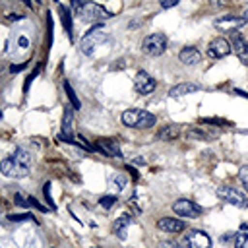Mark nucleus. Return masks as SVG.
<instances>
[{"mask_svg": "<svg viewBox=\"0 0 248 248\" xmlns=\"http://www.w3.org/2000/svg\"><path fill=\"white\" fill-rule=\"evenodd\" d=\"M35 2H37V4H41V2H43V0H35Z\"/></svg>", "mask_w": 248, "mask_h": 248, "instance_id": "obj_36", "label": "nucleus"}, {"mask_svg": "<svg viewBox=\"0 0 248 248\" xmlns=\"http://www.w3.org/2000/svg\"><path fill=\"white\" fill-rule=\"evenodd\" d=\"M114 203H116V196H103V198L99 200V205H101L103 209H110Z\"/></svg>", "mask_w": 248, "mask_h": 248, "instance_id": "obj_23", "label": "nucleus"}, {"mask_svg": "<svg viewBox=\"0 0 248 248\" xmlns=\"http://www.w3.org/2000/svg\"><path fill=\"white\" fill-rule=\"evenodd\" d=\"M130 223H132V217H130L128 213L118 215V217L112 221V232H114L118 238H124V236H126V229H128Z\"/></svg>", "mask_w": 248, "mask_h": 248, "instance_id": "obj_19", "label": "nucleus"}, {"mask_svg": "<svg viewBox=\"0 0 248 248\" xmlns=\"http://www.w3.org/2000/svg\"><path fill=\"white\" fill-rule=\"evenodd\" d=\"M186 136H188V138H192V140H207V138H209L205 132H202V130H194V128H192V130H188V132H186Z\"/></svg>", "mask_w": 248, "mask_h": 248, "instance_id": "obj_24", "label": "nucleus"}, {"mask_svg": "<svg viewBox=\"0 0 248 248\" xmlns=\"http://www.w3.org/2000/svg\"><path fill=\"white\" fill-rule=\"evenodd\" d=\"M172 211L180 217H186V219H196L202 215V205H198L196 202L188 200V198H178L174 203H172Z\"/></svg>", "mask_w": 248, "mask_h": 248, "instance_id": "obj_8", "label": "nucleus"}, {"mask_svg": "<svg viewBox=\"0 0 248 248\" xmlns=\"http://www.w3.org/2000/svg\"><path fill=\"white\" fill-rule=\"evenodd\" d=\"M91 248H101V246H91Z\"/></svg>", "mask_w": 248, "mask_h": 248, "instance_id": "obj_37", "label": "nucleus"}, {"mask_svg": "<svg viewBox=\"0 0 248 248\" xmlns=\"http://www.w3.org/2000/svg\"><path fill=\"white\" fill-rule=\"evenodd\" d=\"M141 50L147 56H161L167 50V37L165 33H151L141 41Z\"/></svg>", "mask_w": 248, "mask_h": 248, "instance_id": "obj_5", "label": "nucleus"}, {"mask_svg": "<svg viewBox=\"0 0 248 248\" xmlns=\"http://www.w3.org/2000/svg\"><path fill=\"white\" fill-rule=\"evenodd\" d=\"M134 87H136V91H138L140 95H149V93L155 91L157 81H155L147 72L140 70V72L136 74V78H134Z\"/></svg>", "mask_w": 248, "mask_h": 248, "instance_id": "obj_11", "label": "nucleus"}, {"mask_svg": "<svg viewBox=\"0 0 248 248\" xmlns=\"http://www.w3.org/2000/svg\"><path fill=\"white\" fill-rule=\"evenodd\" d=\"M23 68H27V62H23V64H17V66H16V64H14V66H10V72H12V74H16V72H21Z\"/></svg>", "mask_w": 248, "mask_h": 248, "instance_id": "obj_31", "label": "nucleus"}, {"mask_svg": "<svg viewBox=\"0 0 248 248\" xmlns=\"http://www.w3.org/2000/svg\"><path fill=\"white\" fill-rule=\"evenodd\" d=\"M178 60L186 66H196L202 62V52L196 48V46H184L180 52H178Z\"/></svg>", "mask_w": 248, "mask_h": 248, "instance_id": "obj_15", "label": "nucleus"}, {"mask_svg": "<svg viewBox=\"0 0 248 248\" xmlns=\"http://www.w3.org/2000/svg\"><path fill=\"white\" fill-rule=\"evenodd\" d=\"M248 21L242 17V16H232V14H227V16H221V17H217L215 21H213V25H215V29H219V31H225V33H234V31H238L242 25H246Z\"/></svg>", "mask_w": 248, "mask_h": 248, "instance_id": "obj_9", "label": "nucleus"}, {"mask_svg": "<svg viewBox=\"0 0 248 248\" xmlns=\"http://www.w3.org/2000/svg\"><path fill=\"white\" fill-rule=\"evenodd\" d=\"M112 182L116 184V188H120V190H122V188L126 186V176H124L122 172H116V174L112 176Z\"/></svg>", "mask_w": 248, "mask_h": 248, "instance_id": "obj_26", "label": "nucleus"}, {"mask_svg": "<svg viewBox=\"0 0 248 248\" xmlns=\"http://www.w3.org/2000/svg\"><path fill=\"white\" fill-rule=\"evenodd\" d=\"M157 229L163 231V232L174 234V232H182L186 229V223L180 221V219H174V217H161L157 221Z\"/></svg>", "mask_w": 248, "mask_h": 248, "instance_id": "obj_14", "label": "nucleus"}, {"mask_svg": "<svg viewBox=\"0 0 248 248\" xmlns=\"http://www.w3.org/2000/svg\"><path fill=\"white\" fill-rule=\"evenodd\" d=\"M120 122L128 128H140V130H145V128H151L155 126L157 118L155 114L147 112V110H141V108H128L122 112L120 116Z\"/></svg>", "mask_w": 248, "mask_h": 248, "instance_id": "obj_2", "label": "nucleus"}, {"mask_svg": "<svg viewBox=\"0 0 248 248\" xmlns=\"http://www.w3.org/2000/svg\"><path fill=\"white\" fill-rule=\"evenodd\" d=\"M81 4H83V0H72V6H74V10H76V12H78V8H79Z\"/></svg>", "mask_w": 248, "mask_h": 248, "instance_id": "obj_33", "label": "nucleus"}, {"mask_svg": "<svg viewBox=\"0 0 248 248\" xmlns=\"http://www.w3.org/2000/svg\"><path fill=\"white\" fill-rule=\"evenodd\" d=\"M58 16H60V23H62V27H64L68 39L72 41V39H74V21H72V14H70V10H68L66 6L60 4V6H58Z\"/></svg>", "mask_w": 248, "mask_h": 248, "instance_id": "obj_18", "label": "nucleus"}, {"mask_svg": "<svg viewBox=\"0 0 248 248\" xmlns=\"http://www.w3.org/2000/svg\"><path fill=\"white\" fill-rule=\"evenodd\" d=\"M238 180L242 182V186L248 190V167L244 165V167H240V170H238Z\"/></svg>", "mask_w": 248, "mask_h": 248, "instance_id": "obj_25", "label": "nucleus"}, {"mask_svg": "<svg viewBox=\"0 0 248 248\" xmlns=\"http://www.w3.org/2000/svg\"><path fill=\"white\" fill-rule=\"evenodd\" d=\"M64 91H66V97H68V101H70V105L74 107V108H81V101L78 99V95H76V91L72 89V85L68 83V81H64Z\"/></svg>", "mask_w": 248, "mask_h": 248, "instance_id": "obj_21", "label": "nucleus"}, {"mask_svg": "<svg viewBox=\"0 0 248 248\" xmlns=\"http://www.w3.org/2000/svg\"><path fill=\"white\" fill-rule=\"evenodd\" d=\"M29 165H31V155L23 147H17L12 155L0 161V172L8 178H23L29 174Z\"/></svg>", "mask_w": 248, "mask_h": 248, "instance_id": "obj_1", "label": "nucleus"}, {"mask_svg": "<svg viewBox=\"0 0 248 248\" xmlns=\"http://www.w3.org/2000/svg\"><path fill=\"white\" fill-rule=\"evenodd\" d=\"M10 217V221H25V219H35L33 215H29V213H21V215H8Z\"/></svg>", "mask_w": 248, "mask_h": 248, "instance_id": "obj_28", "label": "nucleus"}, {"mask_svg": "<svg viewBox=\"0 0 248 248\" xmlns=\"http://www.w3.org/2000/svg\"><path fill=\"white\" fill-rule=\"evenodd\" d=\"M95 149L101 151L107 157H120V145L112 138H99L95 141Z\"/></svg>", "mask_w": 248, "mask_h": 248, "instance_id": "obj_13", "label": "nucleus"}, {"mask_svg": "<svg viewBox=\"0 0 248 248\" xmlns=\"http://www.w3.org/2000/svg\"><path fill=\"white\" fill-rule=\"evenodd\" d=\"M105 41H107V31L103 29V25L95 23V25L81 37V41H79V50H81L85 56H91V54L95 52V48H97L101 43H105Z\"/></svg>", "mask_w": 248, "mask_h": 248, "instance_id": "obj_3", "label": "nucleus"}, {"mask_svg": "<svg viewBox=\"0 0 248 248\" xmlns=\"http://www.w3.org/2000/svg\"><path fill=\"white\" fill-rule=\"evenodd\" d=\"M43 192H45V198H46V202H48V207H50V209H54L56 205H54V202H52V196H50V182H46V184H45Z\"/></svg>", "mask_w": 248, "mask_h": 248, "instance_id": "obj_27", "label": "nucleus"}, {"mask_svg": "<svg viewBox=\"0 0 248 248\" xmlns=\"http://www.w3.org/2000/svg\"><path fill=\"white\" fill-rule=\"evenodd\" d=\"M231 50H232L231 41H227L225 37H217V39H213V41L207 45V56L213 58V60H219V58L229 56Z\"/></svg>", "mask_w": 248, "mask_h": 248, "instance_id": "obj_10", "label": "nucleus"}, {"mask_svg": "<svg viewBox=\"0 0 248 248\" xmlns=\"http://www.w3.org/2000/svg\"><path fill=\"white\" fill-rule=\"evenodd\" d=\"M213 2H217V0H213Z\"/></svg>", "mask_w": 248, "mask_h": 248, "instance_id": "obj_38", "label": "nucleus"}, {"mask_svg": "<svg viewBox=\"0 0 248 248\" xmlns=\"http://www.w3.org/2000/svg\"><path fill=\"white\" fill-rule=\"evenodd\" d=\"M159 248H180V244L174 242V240H165V242L159 244Z\"/></svg>", "mask_w": 248, "mask_h": 248, "instance_id": "obj_29", "label": "nucleus"}, {"mask_svg": "<svg viewBox=\"0 0 248 248\" xmlns=\"http://www.w3.org/2000/svg\"><path fill=\"white\" fill-rule=\"evenodd\" d=\"M17 43H19V46H21V48H25V46L29 45V41H27L25 37H19V41H17Z\"/></svg>", "mask_w": 248, "mask_h": 248, "instance_id": "obj_32", "label": "nucleus"}, {"mask_svg": "<svg viewBox=\"0 0 248 248\" xmlns=\"http://www.w3.org/2000/svg\"><path fill=\"white\" fill-rule=\"evenodd\" d=\"M72 126H74V107L66 105L64 110H62V134H60V140L62 138H74Z\"/></svg>", "mask_w": 248, "mask_h": 248, "instance_id": "obj_16", "label": "nucleus"}, {"mask_svg": "<svg viewBox=\"0 0 248 248\" xmlns=\"http://www.w3.org/2000/svg\"><path fill=\"white\" fill-rule=\"evenodd\" d=\"M180 0H159V4H161V8H172V6H176Z\"/></svg>", "mask_w": 248, "mask_h": 248, "instance_id": "obj_30", "label": "nucleus"}, {"mask_svg": "<svg viewBox=\"0 0 248 248\" xmlns=\"http://www.w3.org/2000/svg\"><path fill=\"white\" fill-rule=\"evenodd\" d=\"M217 196H219L223 202H227V203H231V205H236V207H240V209H246V207H248V196H246L244 192H240L238 188H232V186H219V188H217Z\"/></svg>", "mask_w": 248, "mask_h": 248, "instance_id": "obj_6", "label": "nucleus"}, {"mask_svg": "<svg viewBox=\"0 0 248 248\" xmlns=\"http://www.w3.org/2000/svg\"><path fill=\"white\" fill-rule=\"evenodd\" d=\"M182 248H211V238L202 229H190L182 238Z\"/></svg>", "mask_w": 248, "mask_h": 248, "instance_id": "obj_7", "label": "nucleus"}, {"mask_svg": "<svg viewBox=\"0 0 248 248\" xmlns=\"http://www.w3.org/2000/svg\"><path fill=\"white\" fill-rule=\"evenodd\" d=\"M248 244V234L246 232H236L234 234V248H246Z\"/></svg>", "mask_w": 248, "mask_h": 248, "instance_id": "obj_22", "label": "nucleus"}, {"mask_svg": "<svg viewBox=\"0 0 248 248\" xmlns=\"http://www.w3.org/2000/svg\"><path fill=\"white\" fill-rule=\"evenodd\" d=\"M202 85L198 83H192V81H186V83H176L174 87L169 89V97H182V95H190V93H196L200 91Z\"/></svg>", "mask_w": 248, "mask_h": 248, "instance_id": "obj_17", "label": "nucleus"}, {"mask_svg": "<svg viewBox=\"0 0 248 248\" xmlns=\"http://www.w3.org/2000/svg\"><path fill=\"white\" fill-rule=\"evenodd\" d=\"M23 4H25L27 8H31V0H23Z\"/></svg>", "mask_w": 248, "mask_h": 248, "instance_id": "obj_35", "label": "nucleus"}, {"mask_svg": "<svg viewBox=\"0 0 248 248\" xmlns=\"http://www.w3.org/2000/svg\"><path fill=\"white\" fill-rule=\"evenodd\" d=\"M78 14L81 16L83 21H93V23L103 21V19H110V17L114 16L112 12L105 10L103 6H99L97 2H91V0H85V2L78 8Z\"/></svg>", "mask_w": 248, "mask_h": 248, "instance_id": "obj_4", "label": "nucleus"}, {"mask_svg": "<svg viewBox=\"0 0 248 248\" xmlns=\"http://www.w3.org/2000/svg\"><path fill=\"white\" fill-rule=\"evenodd\" d=\"M231 46H232L234 54L238 56V60H240L244 66H248V41H246L238 31H234V33L231 35Z\"/></svg>", "mask_w": 248, "mask_h": 248, "instance_id": "obj_12", "label": "nucleus"}, {"mask_svg": "<svg viewBox=\"0 0 248 248\" xmlns=\"http://www.w3.org/2000/svg\"><path fill=\"white\" fill-rule=\"evenodd\" d=\"M178 134H180V128H178L176 124H167V126H163V128L157 132V140H161V141H170V140H176Z\"/></svg>", "mask_w": 248, "mask_h": 248, "instance_id": "obj_20", "label": "nucleus"}, {"mask_svg": "<svg viewBox=\"0 0 248 248\" xmlns=\"http://www.w3.org/2000/svg\"><path fill=\"white\" fill-rule=\"evenodd\" d=\"M242 17H244V19H246V21H248V8H246V10H244V14H242Z\"/></svg>", "mask_w": 248, "mask_h": 248, "instance_id": "obj_34", "label": "nucleus"}]
</instances>
